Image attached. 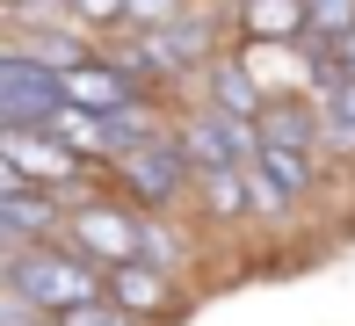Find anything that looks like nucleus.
I'll use <instances>...</instances> for the list:
<instances>
[{
	"label": "nucleus",
	"instance_id": "obj_1",
	"mask_svg": "<svg viewBox=\"0 0 355 326\" xmlns=\"http://www.w3.org/2000/svg\"><path fill=\"white\" fill-rule=\"evenodd\" d=\"M0 290L44 304V312H66V304L102 298V290H109V268L87 261L80 247H66V239H37V247H8V261H0Z\"/></svg>",
	"mask_w": 355,
	"mask_h": 326
},
{
	"label": "nucleus",
	"instance_id": "obj_10",
	"mask_svg": "<svg viewBox=\"0 0 355 326\" xmlns=\"http://www.w3.org/2000/svg\"><path fill=\"white\" fill-rule=\"evenodd\" d=\"M102 298H116L131 319L153 326V319H167L174 304H182V290H174V275L153 268V261H123V268H109V290H102Z\"/></svg>",
	"mask_w": 355,
	"mask_h": 326
},
{
	"label": "nucleus",
	"instance_id": "obj_19",
	"mask_svg": "<svg viewBox=\"0 0 355 326\" xmlns=\"http://www.w3.org/2000/svg\"><path fill=\"white\" fill-rule=\"evenodd\" d=\"M66 8H73L87 29H109V37H116V29L131 22V0H66Z\"/></svg>",
	"mask_w": 355,
	"mask_h": 326
},
{
	"label": "nucleus",
	"instance_id": "obj_4",
	"mask_svg": "<svg viewBox=\"0 0 355 326\" xmlns=\"http://www.w3.org/2000/svg\"><path fill=\"white\" fill-rule=\"evenodd\" d=\"M94 153H80L51 123H0V182H37V189H73L87 182Z\"/></svg>",
	"mask_w": 355,
	"mask_h": 326
},
{
	"label": "nucleus",
	"instance_id": "obj_5",
	"mask_svg": "<svg viewBox=\"0 0 355 326\" xmlns=\"http://www.w3.org/2000/svg\"><path fill=\"white\" fill-rule=\"evenodd\" d=\"M58 109H66V73L8 44L0 51V123H51Z\"/></svg>",
	"mask_w": 355,
	"mask_h": 326
},
{
	"label": "nucleus",
	"instance_id": "obj_20",
	"mask_svg": "<svg viewBox=\"0 0 355 326\" xmlns=\"http://www.w3.org/2000/svg\"><path fill=\"white\" fill-rule=\"evenodd\" d=\"M304 15H312V37H341V29H355V0H304Z\"/></svg>",
	"mask_w": 355,
	"mask_h": 326
},
{
	"label": "nucleus",
	"instance_id": "obj_23",
	"mask_svg": "<svg viewBox=\"0 0 355 326\" xmlns=\"http://www.w3.org/2000/svg\"><path fill=\"white\" fill-rule=\"evenodd\" d=\"M232 8H247V0H232Z\"/></svg>",
	"mask_w": 355,
	"mask_h": 326
},
{
	"label": "nucleus",
	"instance_id": "obj_17",
	"mask_svg": "<svg viewBox=\"0 0 355 326\" xmlns=\"http://www.w3.org/2000/svg\"><path fill=\"white\" fill-rule=\"evenodd\" d=\"M138 261H153V268H182L189 261V247H182V232L167 225V210H145V232H138Z\"/></svg>",
	"mask_w": 355,
	"mask_h": 326
},
{
	"label": "nucleus",
	"instance_id": "obj_21",
	"mask_svg": "<svg viewBox=\"0 0 355 326\" xmlns=\"http://www.w3.org/2000/svg\"><path fill=\"white\" fill-rule=\"evenodd\" d=\"M196 0H131V22L123 29H159V22H174V15H189Z\"/></svg>",
	"mask_w": 355,
	"mask_h": 326
},
{
	"label": "nucleus",
	"instance_id": "obj_7",
	"mask_svg": "<svg viewBox=\"0 0 355 326\" xmlns=\"http://www.w3.org/2000/svg\"><path fill=\"white\" fill-rule=\"evenodd\" d=\"M182 145L189 160H196V174H225V167H254V153H261V130L247 117H232V109H189L182 117Z\"/></svg>",
	"mask_w": 355,
	"mask_h": 326
},
{
	"label": "nucleus",
	"instance_id": "obj_22",
	"mask_svg": "<svg viewBox=\"0 0 355 326\" xmlns=\"http://www.w3.org/2000/svg\"><path fill=\"white\" fill-rule=\"evenodd\" d=\"M8 8H66V0H8Z\"/></svg>",
	"mask_w": 355,
	"mask_h": 326
},
{
	"label": "nucleus",
	"instance_id": "obj_2",
	"mask_svg": "<svg viewBox=\"0 0 355 326\" xmlns=\"http://www.w3.org/2000/svg\"><path fill=\"white\" fill-rule=\"evenodd\" d=\"M109 51L131 65L138 80H196L203 65L218 58V22L203 8H189V15H174V22H159V29H123Z\"/></svg>",
	"mask_w": 355,
	"mask_h": 326
},
{
	"label": "nucleus",
	"instance_id": "obj_11",
	"mask_svg": "<svg viewBox=\"0 0 355 326\" xmlns=\"http://www.w3.org/2000/svg\"><path fill=\"white\" fill-rule=\"evenodd\" d=\"M203 102H211V109H232V117L254 123L268 109V87L254 80L247 58H211V65H203Z\"/></svg>",
	"mask_w": 355,
	"mask_h": 326
},
{
	"label": "nucleus",
	"instance_id": "obj_3",
	"mask_svg": "<svg viewBox=\"0 0 355 326\" xmlns=\"http://www.w3.org/2000/svg\"><path fill=\"white\" fill-rule=\"evenodd\" d=\"M109 167H116V196H131L138 210H174L189 189H196V160H189L182 130H159V138L116 153Z\"/></svg>",
	"mask_w": 355,
	"mask_h": 326
},
{
	"label": "nucleus",
	"instance_id": "obj_18",
	"mask_svg": "<svg viewBox=\"0 0 355 326\" xmlns=\"http://www.w3.org/2000/svg\"><path fill=\"white\" fill-rule=\"evenodd\" d=\"M58 326H145V319H131L116 298H87V304H66Z\"/></svg>",
	"mask_w": 355,
	"mask_h": 326
},
{
	"label": "nucleus",
	"instance_id": "obj_14",
	"mask_svg": "<svg viewBox=\"0 0 355 326\" xmlns=\"http://www.w3.org/2000/svg\"><path fill=\"white\" fill-rule=\"evenodd\" d=\"M254 174H268V182L290 189V196H312L319 160H312V145H261V153H254Z\"/></svg>",
	"mask_w": 355,
	"mask_h": 326
},
{
	"label": "nucleus",
	"instance_id": "obj_8",
	"mask_svg": "<svg viewBox=\"0 0 355 326\" xmlns=\"http://www.w3.org/2000/svg\"><path fill=\"white\" fill-rule=\"evenodd\" d=\"M73 210L58 203V189L37 182H0V239L8 247H37V239H66Z\"/></svg>",
	"mask_w": 355,
	"mask_h": 326
},
{
	"label": "nucleus",
	"instance_id": "obj_12",
	"mask_svg": "<svg viewBox=\"0 0 355 326\" xmlns=\"http://www.w3.org/2000/svg\"><path fill=\"white\" fill-rule=\"evenodd\" d=\"M261 130V145H327V117H319V102H304V94H268V109L254 117Z\"/></svg>",
	"mask_w": 355,
	"mask_h": 326
},
{
	"label": "nucleus",
	"instance_id": "obj_9",
	"mask_svg": "<svg viewBox=\"0 0 355 326\" xmlns=\"http://www.w3.org/2000/svg\"><path fill=\"white\" fill-rule=\"evenodd\" d=\"M138 94H145V80H138L116 51H94L87 65H73V73H66V102L102 109V117H116V109H123V102H138Z\"/></svg>",
	"mask_w": 355,
	"mask_h": 326
},
{
	"label": "nucleus",
	"instance_id": "obj_15",
	"mask_svg": "<svg viewBox=\"0 0 355 326\" xmlns=\"http://www.w3.org/2000/svg\"><path fill=\"white\" fill-rule=\"evenodd\" d=\"M159 130H167V109H159L153 94L123 102L116 117H109V160H116V153H131V145H145V138H159Z\"/></svg>",
	"mask_w": 355,
	"mask_h": 326
},
{
	"label": "nucleus",
	"instance_id": "obj_16",
	"mask_svg": "<svg viewBox=\"0 0 355 326\" xmlns=\"http://www.w3.org/2000/svg\"><path fill=\"white\" fill-rule=\"evenodd\" d=\"M319 117H327V145L334 153H355V73L319 87Z\"/></svg>",
	"mask_w": 355,
	"mask_h": 326
},
{
	"label": "nucleus",
	"instance_id": "obj_6",
	"mask_svg": "<svg viewBox=\"0 0 355 326\" xmlns=\"http://www.w3.org/2000/svg\"><path fill=\"white\" fill-rule=\"evenodd\" d=\"M138 232H145V210L131 196L123 203H73V218H66V247H80L87 261H102V268L138 261Z\"/></svg>",
	"mask_w": 355,
	"mask_h": 326
},
{
	"label": "nucleus",
	"instance_id": "obj_13",
	"mask_svg": "<svg viewBox=\"0 0 355 326\" xmlns=\"http://www.w3.org/2000/svg\"><path fill=\"white\" fill-rule=\"evenodd\" d=\"M239 29H247L254 44H304L312 37V15H304V0H247V8H239Z\"/></svg>",
	"mask_w": 355,
	"mask_h": 326
}]
</instances>
